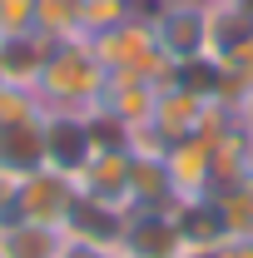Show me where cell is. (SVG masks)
<instances>
[{
	"label": "cell",
	"mask_w": 253,
	"mask_h": 258,
	"mask_svg": "<svg viewBox=\"0 0 253 258\" xmlns=\"http://www.w3.org/2000/svg\"><path fill=\"white\" fill-rule=\"evenodd\" d=\"M104 85H109V70L90 50V35H80V40H55L35 95L45 109H85L90 114L104 95Z\"/></svg>",
	"instance_id": "6da1fadb"
},
{
	"label": "cell",
	"mask_w": 253,
	"mask_h": 258,
	"mask_svg": "<svg viewBox=\"0 0 253 258\" xmlns=\"http://www.w3.org/2000/svg\"><path fill=\"white\" fill-rule=\"evenodd\" d=\"M90 50L109 70V80H144V85H169L174 80V60L159 50L149 15H129L119 25L90 35Z\"/></svg>",
	"instance_id": "7a4b0ae2"
},
{
	"label": "cell",
	"mask_w": 253,
	"mask_h": 258,
	"mask_svg": "<svg viewBox=\"0 0 253 258\" xmlns=\"http://www.w3.org/2000/svg\"><path fill=\"white\" fill-rule=\"evenodd\" d=\"M40 134H45V169H55L65 179H80L85 164L95 159V134H90L85 109H45Z\"/></svg>",
	"instance_id": "3957f363"
},
{
	"label": "cell",
	"mask_w": 253,
	"mask_h": 258,
	"mask_svg": "<svg viewBox=\"0 0 253 258\" xmlns=\"http://www.w3.org/2000/svg\"><path fill=\"white\" fill-rule=\"evenodd\" d=\"M149 20H154L159 50L174 64L209 55V10H204V0H164Z\"/></svg>",
	"instance_id": "277c9868"
},
{
	"label": "cell",
	"mask_w": 253,
	"mask_h": 258,
	"mask_svg": "<svg viewBox=\"0 0 253 258\" xmlns=\"http://www.w3.org/2000/svg\"><path fill=\"white\" fill-rule=\"evenodd\" d=\"M75 199H80V184H75V179H65L55 169H35V174H25V179L15 184V214L30 219V224L65 228Z\"/></svg>",
	"instance_id": "5b68a950"
},
{
	"label": "cell",
	"mask_w": 253,
	"mask_h": 258,
	"mask_svg": "<svg viewBox=\"0 0 253 258\" xmlns=\"http://www.w3.org/2000/svg\"><path fill=\"white\" fill-rule=\"evenodd\" d=\"M119 253H124V258H179V253H184L169 204H144V209H129Z\"/></svg>",
	"instance_id": "8992f818"
},
{
	"label": "cell",
	"mask_w": 253,
	"mask_h": 258,
	"mask_svg": "<svg viewBox=\"0 0 253 258\" xmlns=\"http://www.w3.org/2000/svg\"><path fill=\"white\" fill-rule=\"evenodd\" d=\"M164 169H169V184L174 199H199V194H214V139L209 134H184L164 149Z\"/></svg>",
	"instance_id": "52a82bcc"
},
{
	"label": "cell",
	"mask_w": 253,
	"mask_h": 258,
	"mask_svg": "<svg viewBox=\"0 0 253 258\" xmlns=\"http://www.w3.org/2000/svg\"><path fill=\"white\" fill-rule=\"evenodd\" d=\"M124 219L129 209H114V204H99V199H75L70 219H65V238L70 243H85V248H104V253H119L124 243Z\"/></svg>",
	"instance_id": "ba28073f"
},
{
	"label": "cell",
	"mask_w": 253,
	"mask_h": 258,
	"mask_svg": "<svg viewBox=\"0 0 253 258\" xmlns=\"http://www.w3.org/2000/svg\"><path fill=\"white\" fill-rule=\"evenodd\" d=\"M174 214V228H179V243L184 253H214L223 238H228V224H223V209L214 194H199V199H174L169 204Z\"/></svg>",
	"instance_id": "9c48e42d"
},
{
	"label": "cell",
	"mask_w": 253,
	"mask_h": 258,
	"mask_svg": "<svg viewBox=\"0 0 253 258\" xmlns=\"http://www.w3.org/2000/svg\"><path fill=\"white\" fill-rule=\"evenodd\" d=\"M55 40L40 30H25V35H0V85L10 90H35L40 85V70L50 60Z\"/></svg>",
	"instance_id": "30bf717a"
},
{
	"label": "cell",
	"mask_w": 253,
	"mask_h": 258,
	"mask_svg": "<svg viewBox=\"0 0 253 258\" xmlns=\"http://www.w3.org/2000/svg\"><path fill=\"white\" fill-rule=\"evenodd\" d=\"M209 99H199L194 90H184V85H164L159 90V109H154V119L149 124L159 129V139H164V149L174 144V139H184V134H199L204 129V119H209Z\"/></svg>",
	"instance_id": "8fae6325"
},
{
	"label": "cell",
	"mask_w": 253,
	"mask_h": 258,
	"mask_svg": "<svg viewBox=\"0 0 253 258\" xmlns=\"http://www.w3.org/2000/svg\"><path fill=\"white\" fill-rule=\"evenodd\" d=\"M35 169H45V134L40 114L35 119H0V174L25 179Z\"/></svg>",
	"instance_id": "7c38bea8"
},
{
	"label": "cell",
	"mask_w": 253,
	"mask_h": 258,
	"mask_svg": "<svg viewBox=\"0 0 253 258\" xmlns=\"http://www.w3.org/2000/svg\"><path fill=\"white\" fill-rule=\"evenodd\" d=\"M129 149H99L95 159L85 164V174L75 179L85 199H99V204H114V209H129Z\"/></svg>",
	"instance_id": "4fadbf2b"
},
{
	"label": "cell",
	"mask_w": 253,
	"mask_h": 258,
	"mask_svg": "<svg viewBox=\"0 0 253 258\" xmlns=\"http://www.w3.org/2000/svg\"><path fill=\"white\" fill-rule=\"evenodd\" d=\"M65 228L30 224L20 214L0 219V258H65Z\"/></svg>",
	"instance_id": "5bb4252c"
},
{
	"label": "cell",
	"mask_w": 253,
	"mask_h": 258,
	"mask_svg": "<svg viewBox=\"0 0 253 258\" xmlns=\"http://www.w3.org/2000/svg\"><path fill=\"white\" fill-rule=\"evenodd\" d=\"M159 90H164V85H144V80H109V85H104V95H99V109H109L119 124L139 129V124H149V119H154Z\"/></svg>",
	"instance_id": "9a60e30c"
},
{
	"label": "cell",
	"mask_w": 253,
	"mask_h": 258,
	"mask_svg": "<svg viewBox=\"0 0 253 258\" xmlns=\"http://www.w3.org/2000/svg\"><path fill=\"white\" fill-rule=\"evenodd\" d=\"M248 169H253V134L233 119V124L214 139V189L248 179Z\"/></svg>",
	"instance_id": "2e32d148"
},
{
	"label": "cell",
	"mask_w": 253,
	"mask_h": 258,
	"mask_svg": "<svg viewBox=\"0 0 253 258\" xmlns=\"http://www.w3.org/2000/svg\"><path fill=\"white\" fill-rule=\"evenodd\" d=\"M144 204H174L164 154H134L129 159V209H144Z\"/></svg>",
	"instance_id": "e0dca14e"
},
{
	"label": "cell",
	"mask_w": 253,
	"mask_h": 258,
	"mask_svg": "<svg viewBox=\"0 0 253 258\" xmlns=\"http://www.w3.org/2000/svg\"><path fill=\"white\" fill-rule=\"evenodd\" d=\"M35 30L50 40H80L85 35V0H35Z\"/></svg>",
	"instance_id": "ac0fdd59"
},
{
	"label": "cell",
	"mask_w": 253,
	"mask_h": 258,
	"mask_svg": "<svg viewBox=\"0 0 253 258\" xmlns=\"http://www.w3.org/2000/svg\"><path fill=\"white\" fill-rule=\"evenodd\" d=\"M214 199H219V209H223L228 233H253V174H248V179H238V184L214 189Z\"/></svg>",
	"instance_id": "d6986e66"
},
{
	"label": "cell",
	"mask_w": 253,
	"mask_h": 258,
	"mask_svg": "<svg viewBox=\"0 0 253 258\" xmlns=\"http://www.w3.org/2000/svg\"><path fill=\"white\" fill-rule=\"evenodd\" d=\"M134 15V0H85V35H99Z\"/></svg>",
	"instance_id": "ffe728a7"
},
{
	"label": "cell",
	"mask_w": 253,
	"mask_h": 258,
	"mask_svg": "<svg viewBox=\"0 0 253 258\" xmlns=\"http://www.w3.org/2000/svg\"><path fill=\"white\" fill-rule=\"evenodd\" d=\"M35 30V0H0V35Z\"/></svg>",
	"instance_id": "44dd1931"
},
{
	"label": "cell",
	"mask_w": 253,
	"mask_h": 258,
	"mask_svg": "<svg viewBox=\"0 0 253 258\" xmlns=\"http://www.w3.org/2000/svg\"><path fill=\"white\" fill-rule=\"evenodd\" d=\"M214 258H253V233H228L214 248Z\"/></svg>",
	"instance_id": "7402d4cb"
},
{
	"label": "cell",
	"mask_w": 253,
	"mask_h": 258,
	"mask_svg": "<svg viewBox=\"0 0 253 258\" xmlns=\"http://www.w3.org/2000/svg\"><path fill=\"white\" fill-rule=\"evenodd\" d=\"M15 184H20V179L0 174V219H10V214H15Z\"/></svg>",
	"instance_id": "603a6c76"
},
{
	"label": "cell",
	"mask_w": 253,
	"mask_h": 258,
	"mask_svg": "<svg viewBox=\"0 0 253 258\" xmlns=\"http://www.w3.org/2000/svg\"><path fill=\"white\" fill-rule=\"evenodd\" d=\"M65 258H124V253H104V248H85V243H65Z\"/></svg>",
	"instance_id": "cb8c5ba5"
},
{
	"label": "cell",
	"mask_w": 253,
	"mask_h": 258,
	"mask_svg": "<svg viewBox=\"0 0 253 258\" xmlns=\"http://www.w3.org/2000/svg\"><path fill=\"white\" fill-rule=\"evenodd\" d=\"M238 124L253 134V99H243V104H238Z\"/></svg>",
	"instance_id": "d4e9b609"
},
{
	"label": "cell",
	"mask_w": 253,
	"mask_h": 258,
	"mask_svg": "<svg viewBox=\"0 0 253 258\" xmlns=\"http://www.w3.org/2000/svg\"><path fill=\"white\" fill-rule=\"evenodd\" d=\"M238 5H243V15H248V20H253V0H238Z\"/></svg>",
	"instance_id": "484cf974"
},
{
	"label": "cell",
	"mask_w": 253,
	"mask_h": 258,
	"mask_svg": "<svg viewBox=\"0 0 253 258\" xmlns=\"http://www.w3.org/2000/svg\"><path fill=\"white\" fill-rule=\"evenodd\" d=\"M179 258H214V253H179Z\"/></svg>",
	"instance_id": "4316f807"
},
{
	"label": "cell",
	"mask_w": 253,
	"mask_h": 258,
	"mask_svg": "<svg viewBox=\"0 0 253 258\" xmlns=\"http://www.w3.org/2000/svg\"><path fill=\"white\" fill-rule=\"evenodd\" d=\"M204 5H223V0H204Z\"/></svg>",
	"instance_id": "83f0119b"
},
{
	"label": "cell",
	"mask_w": 253,
	"mask_h": 258,
	"mask_svg": "<svg viewBox=\"0 0 253 258\" xmlns=\"http://www.w3.org/2000/svg\"><path fill=\"white\" fill-rule=\"evenodd\" d=\"M248 174H253V169H248Z\"/></svg>",
	"instance_id": "f1b7e54d"
}]
</instances>
